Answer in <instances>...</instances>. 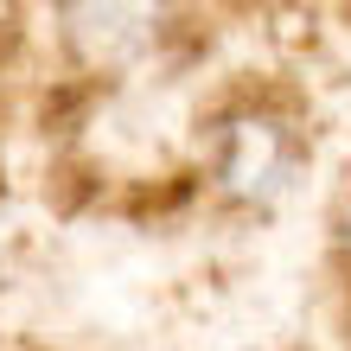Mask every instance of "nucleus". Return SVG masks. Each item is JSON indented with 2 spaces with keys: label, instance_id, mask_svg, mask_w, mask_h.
Listing matches in <instances>:
<instances>
[{
  "label": "nucleus",
  "instance_id": "f257e3e1",
  "mask_svg": "<svg viewBox=\"0 0 351 351\" xmlns=\"http://www.w3.org/2000/svg\"><path fill=\"white\" fill-rule=\"evenodd\" d=\"M339 243H345V262H351V198H345V217H339Z\"/></svg>",
  "mask_w": 351,
  "mask_h": 351
}]
</instances>
